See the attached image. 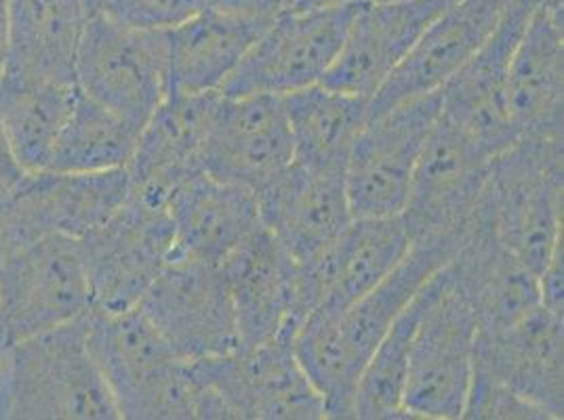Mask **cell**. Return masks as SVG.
I'll use <instances>...</instances> for the list:
<instances>
[{
  "instance_id": "2",
  "label": "cell",
  "mask_w": 564,
  "mask_h": 420,
  "mask_svg": "<svg viewBox=\"0 0 564 420\" xmlns=\"http://www.w3.org/2000/svg\"><path fill=\"white\" fill-rule=\"evenodd\" d=\"M487 196L497 234L540 276L564 244V140L520 137L499 152Z\"/></svg>"
},
{
  "instance_id": "8",
  "label": "cell",
  "mask_w": 564,
  "mask_h": 420,
  "mask_svg": "<svg viewBox=\"0 0 564 420\" xmlns=\"http://www.w3.org/2000/svg\"><path fill=\"white\" fill-rule=\"evenodd\" d=\"M358 7L291 9L263 30L219 93L284 95L321 85Z\"/></svg>"
},
{
  "instance_id": "15",
  "label": "cell",
  "mask_w": 564,
  "mask_h": 420,
  "mask_svg": "<svg viewBox=\"0 0 564 420\" xmlns=\"http://www.w3.org/2000/svg\"><path fill=\"white\" fill-rule=\"evenodd\" d=\"M411 235L402 217H354L329 248L297 263L300 299L314 311L339 313L383 280L406 253Z\"/></svg>"
},
{
  "instance_id": "24",
  "label": "cell",
  "mask_w": 564,
  "mask_h": 420,
  "mask_svg": "<svg viewBox=\"0 0 564 420\" xmlns=\"http://www.w3.org/2000/svg\"><path fill=\"white\" fill-rule=\"evenodd\" d=\"M173 251L221 265L261 230L258 196L249 187L221 181L200 170L169 196Z\"/></svg>"
},
{
  "instance_id": "25",
  "label": "cell",
  "mask_w": 564,
  "mask_h": 420,
  "mask_svg": "<svg viewBox=\"0 0 564 420\" xmlns=\"http://www.w3.org/2000/svg\"><path fill=\"white\" fill-rule=\"evenodd\" d=\"M270 24L205 4L182 24L169 27V91L219 93Z\"/></svg>"
},
{
  "instance_id": "14",
  "label": "cell",
  "mask_w": 564,
  "mask_h": 420,
  "mask_svg": "<svg viewBox=\"0 0 564 420\" xmlns=\"http://www.w3.org/2000/svg\"><path fill=\"white\" fill-rule=\"evenodd\" d=\"M219 267L235 309L238 350L270 341L295 343L307 313L300 299L297 261L279 240L261 228Z\"/></svg>"
},
{
  "instance_id": "41",
  "label": "cell",
  "mask_w": 564,
  "mask_h": 420,
  "mask_svg": "<svg viewBox=\"0 0 564 420\" xmlns=\"http://www.w3.org/2000/svg\"><path fill=\"white\" fill-rule=\"evenodd\" d=\"M447 2H457V0H447Z\"/></svg>"
},
{
  "instance_id": "4",
  "label": "cell",
  "mask_w": 564,
  "mask_h": 420,
  "mask_svg": "<svg viewBox=\"0 0 564 420\" xmlns=\"http://www.w3.org/2000/svg\"><path fill=\"white\" fill-rule=\"evenodd\" d=\"M76 87L143 129L169 93L166 30L87 13L76 53Z\"/></svg>"
},
{
  "instance_id": "16",
  "label": "cell",
  "mask_w": 564,
  "mask_h": 420,
  "mask_svg": "<svg viewBox=\"0 0 564 420\" xmlns=\"http://www.w3.org/2000/svg\"><path fill=\"white\" fill-rule=\"evenodd\" d=\"M531 11L535 9L510 2L489 41L441 89V117L491 158L518 140L508 110V70Z\"/></svg>"
},
{
  "instance_id": "22",
  "label": "cell",
  "mask_w": 564,
  "mask_h": 420,
  "mask_svg": "<svg viewBox=\"0 0 564 420\" xmlns=\"http://www.w3.org/2000/svg\"><path fill=\"white\" fill-rule=\"evenodd\" d=\"M508 7L510 0H457L448 4L423 30L409 55L371 99V117L402 101L438 93L448 78L489 41Z\"/></svg>"
},
{
  "instance_id": "31",
  "label": "cell",
  "mask_w": 564,
  "mask_h": 420,
  "mask_svg": "<svg viewBox=\"0 0 564 420\" xmlns=\"http://www.w3.org/2000/svg\"><path fill=\"white\" fill-rule=\"evenodd\" d=\"M140 133L141 126L78 91L47 168L66 173L127 168L135 154Z\"/></svg>"
},
{
  "instance_id": "5",
  "label": "cell",
  "mask_w": 564,
  "mask_h": 420,
  "mask_svg": "<svg viewBox=\"0 0 564 420\" xmlns=\"http://www.w3.org/2000/svg\"><path fill=\"white\" fill-rule=\"evenodd\" d=\"M89 313L78 242L45 235L0 253V351Z\"/></svg>"
},
{
  "instance_id": "9",
  "label": "cell",
  "mask_w": 564,
  "mask_h": 420,
  "mask_svg": "<svg viewBox=\"0 0 564 420\" xmlns=\"http://www.w3.org/2000/svg\"><path fill=\"white\" fill-rule=\"evenodd\" d=\"M438 117L441 91L369 118L346 166L354 217H399Z\"/></svg>"
},
{
  "instance_id": "28",
  "label": "cell",
  "mask_w": 564,
  "mask_h": 420,
  "mask_svg": "<svg viewBox=\"0 0 564 420\" xmlns=\"http://www.w3.org/2000/svg\"><path fill=\"white\" fill-rule=\"evenodd\" d=\"M85 22V0H9L7 70L76 85V53Z\"/></svg>"
},
{
  "instance_id": "35",
  "label": "cell",
  "mask_w": 564,
  "mask_h": 420,
  "mask_svg": "<svg viewBox=\"0 0 564 420\" xmlns=\"http://www.w3.org/2000/svg\"><path fill=\"white\" fill-rule=\"evenodd\" d=\"M540 305L564 320V244L538 276Z\"/></svg>"
},
{
  "instance_id": "21",
  "label": "cell",
  "mask_w": 564,
  "mask_h": 420,
  "mask_svg": "<svg viewBox=\"0 0 564 420\" xmlns=\"http://www.w3.org/2000/svg\"><path fill=\"white\" fill-rule=\"evenodd\" d=\"M256 196L261 225L297 263L323 255L354 219L346 173L291 163Z\"/></svg>"
},
{
  "instance_id": "19",
  "label": "cell",
  "mask_w": 564,
  "mask_h": 420,
  "mask_svg": "<svg viewBox=\"0 0 564 420\" xmlns=\"http://www.w3.org/2000/svg\"><path fill=\"white\" fill-rule=\"evenodd\" d=\"M448 4L447 0H373L358 7L335 64L321 85L373 99L399 68L423 30Z\"/></svg>"
},
{
  "instance_id": "30",
  "label": "cell",
  "mask_w": 564,
  "mask_h": 420,
  "mask_svg": "<svg viewBox=\"0 0 564 420\" xmlns=\"http://www.w3.org/2000/svg\"><path fill=\"white\" fill-rule=\"evenodd\" d=\"M76 97V85L4 70L0 78V120L24 170L47 168Z\"/></svg>"
},
{
  "instance_id": "27",
  "label": "cell",
  "mask_w": 564,
  "mask_h": 420,
  "mask_svg": "<svg viewBox=\"0 0 564 420\" xmlns=\"http://www.w3.org/2000/svg\"><path fill=\"white\" fill-rule=\"evenodd\" d=\"M293 163L346 173L354 143L371 117V99L314 85L282 97Z\"/></svg>"
},
{
  "instance_id": "33",
  "label": "cell",
  "mask_w": 564,
  "mask_h": 420,
  "mask_svg": "<svg viewBox=\"0 0 564 420\" xmlns=\"http://www.w3.org/2000/svg\"><path fill=\"white\" fill-rule=\"evenodd\" d=\"M207 0H85L87 13H101L122 24L169 30L200 11Z\"/></svg>"
},
{
  "instance_id": "36",
  "label": "cell",
  "mask_w": 564,
  "mask_h": 420,
  "mask_svg": "<svg viewBox=\"0 0 564 420\" xmlns=\"http://www.w3.org/2000/svg\"><path fill=\"white\" fill-rule=\"evenodd\" d=\"M207 4L221 11L256 18L261 22H274L276 18L295 9L297 0H207Z\"/></svg>"
},
{
  "instance_id": "11",
  "label": "cell",
  "mask_w": 564,
  "mask_h": 420,
  "mask_svg": "<svg viewBox=\"0 0 564 420\" xmlns=\"http://www.w3.org/2000/svg\"><path fill=\"white\" fill-rule=\"evenodd\" d=\"M138 307L184 360L238 350L235 309L219 265L173 251Z\"/></svg>"
},
{
  "instance_id": "26",
  "label": "cell",
  "mask_w": 564,
  "mask_h": 420,
  "mask_svg": "<svg viewBox=\"0 0 564 420\" xmlns=\"http://www.w3.org/2000/svg\"><path fill=\"white\" fill-rule=\"evenodd\" d=\"M455 248L457 244L443 240L411 242L406 257L371 292L344 311L330 313L337 343L358 373L362 374L388 328L417 297L425 281L447 265Z\"/></svg>"
},
{
  "instance_id": "1",
  "label": "cell",
  "mask_w": 564,
  "mask_h": 420,
  "mask_svg": "<svg viewBox=\"0 0 564 420\" xmlns=\"http://www.w3.org/2000/svg\"><path fill=\"white\" fill-rule=\"evenodd\" d=\"M87 345V316L0 351V420H118Z\"/></svg>"
},
{
  "instance_id": "40",
  "label": "cell",
  "mask_w": 564,
  "mask_h": 420,
  "mask_svg": "<svg viewBox=\"0 0 564 420\" xmlns=\"http://www.w3.org/2000/svg\"><path fill=\"white\" fill-rule=\"evenodd\" d=\"M510 2H520L529 9H538V7H564V0H510Z\"/></svg>"
},
{
  "instance_id": "20",
  "label": "cell",
  "mask_w": 564,
  "mask_h": 420,
  "mask_svg": "<svg viewBox=\"0 0 564 420\" xmlns=\"http://www.w3.org/2000/svg\"><path fill=\"white\" fill-rule=\"evenodd\" d=\"M217 97L219 93H166L163 103L143 124L135 154L127 164L129 198L166 209L173 189L205 170V150Z\"/></svg>"
},
{
  "instance_id": "7",
  "label": "cell",
  "mask_w": 564,
  "mask_h": 420,
  "mask_svg": "<svg viewBox=\"0 0 564 420\" xmlns=\"http://www.w3.org/2000/svg\"><path fill=\"white\" fill-rule=\"evenodd\" d=\"M78 242L89 286V311L122 313L138 307L175 246L165 207L127 196L117 214Z\"/></svg>"
},
{
  "instance_id": "34",
  "label": "cell",
  "mask_w": 564,
  "mask_h": 420,
  "mask_svg": "<svg viewBox=\"0 0 564 420\" xmlns=\"http://www.w3.org/2000/svg\"><path fill=\"white\" fill-rule=\"evenodd\" d=\"M464 419L470 420H550V417L529 399L501 387L482 376L471 374L470 394Z\"/></svg>"
},
{
  "instance_id": "39",
  "label": "cell",
  "mask_w": 564,
  "mask_h": 420,
  "mask_svg": "<svg viewBox=\"0 0 564 420\" xmlns=\"http://www.w3.org/2000/svg\"><path fill=\"white\" fill-rule=\"evenodd\" d=\"M373 0H297L295 9H330V7H362Z\"/></svg>"
},
{
  "instance_id": "32",
  "label": "cell",
  "mask_w": 564,
  "mask_h": 420,
  "mask_svg": "<svg viewBox=\"0 0 564 420\" xmlns=\"http://www.w3.org/2000/svg\"><path fill=\"white\" fill-rule=\"evenodd\" d=\"M427 281L417 292V297L394 320V324L388 328L376 351L367 360L356 389L354 419H406L402 410V396L415 330L427 301Z\"/></svg>"
},
{
  "instance_id": "23",
  "label": "cell",
  "mask_w": 564,
  "mask_h": 420,
  "mask_svg": "<svg viewBox=\"0 0 564 420\" xmlns=\"http://www.w3.org/2000/svg\"><path fill=\"white\" fill-rule=\"evenodd\" d=\"M508 110L518 140H564V7L531 11L510 59Z\"/></svg>"
},
{
  "instance_id": "6",
  "label": "cell",
  "mask_w": 564,
  "mask_h": 420,
  "mask_svg": "<svg viewBox=\"0 0 564 420\" xmlns=\"http://www.w3.org/2000/svg\"><path fill=\"white\" fill-rule=\"evenodd\" d=\"M127 196V168L25 173L0 207V253L45 235L80 240L110 221Z\"/></svg>"
},
{
  "instance_id": "10",
  "label": "cell",
  "mask_w": 564,
  "mask_h": 420,
  "mask_svg": "<svg viewBox=\"0 0 564 420\" xmlns=\"http://www.w3.org/2000/svg\"><path fill=\"white\" fill-rule=\"evenodd\" d=\"M491 156L438 117L400 212L411 242L459 244L489 179Z\"/></svg>"
},
{
  "instance_id": "3",
  "label": "cell",
  "mask_w": 564,
  "mask_h": 420,
  "mask_svg": "<svg viewBox=\"0 0 564 420\" xmlns=\"http://www.w3.org/2000/svg\"><path fill=\"white\" fill-rule=\"evenodd\" d=\"M476 336V320L443 267L427 281V301L411 347L402 396L406 419H464Z\"/></svg>"
},
{
  "instance_id": "13",
  "label": "cell",
  "mask_w": 564,
  "mask_h": 420,
  "mask_svg": "<svg viewBox=\"0 0 564 420\" xmlns=\"http://www.w3.org/2000/svg\"><path fill=\"white\" fill-rule=\"evenodd\" d=\"M445 272L478 332H499L540 307L538 276L497 234L487 187Z\"/></svg>"
},
{
  "instance_id": "29",
  "label": "cell",
  "mask_w": 564,
  "mask_h": 420,
  "mask_svg": "<svg viewBox=\"0 0 564 420\" xmlns=\"http://www.w3.org/2000/svg\"><path fill=\"white\" fill-rule=\"evenodd\" d=\"M87 345L120 408L180 360L140 307L122 313H87Z\"/></svg>"
},
{
  "instance_id": "12",
  "label": "cell",
  "mask_w": 564,
  "mask_h": 420,
  "mask_svg": "<svg viewBox=\"0 0 564 420\" xmlns=\"http://www.w3.org/2000/svg\"><path fill=\"white\" fill-rule=\"evenodd\" d=\"M189 362L198 378L224 399L235 420L327 419L323 397L289 341Z\"/></svg>"
},
{
  "instance_id": "38",
  "label": "cell",
  "mask_w": 564,
  "mask_h": 420,
  "mask_svg": "<svg viewBox=\"0 0 564 420\" xmlns=\"http://www.w3.org/2000/svg\"><path fill=\"white\" fill-rule=\"evenodd\" d=\"M9 51H11V41H9V0H0V78L9 66Z\"/></svg>"
},
{
  "instance_id": "17",
  "label": "cell",
  "mask_w": 564,
  "mask_h": 420,
  "mask_svg": "<svg viewBox=\"0 0 564 420\" xmlns=\"http://www.w3.org/2000/svg\"><path fill=\"white\" fill-rule=\"evenodd\" d=\"M291 163L293 143L282 97L219 93L205 150V173L258 194Z\"/></svg>"
},
{
  "instance_id": "37",
  "label": "cell",
  "mask_w": 564,
  "mask_h": 420,
  "mask_svg": "<svg viewBox=\"0 0 564 420\" xmlns=\"http://www.w3.org/2000/svg\"><path fill=\"white\" fill-rule=\"evenodd\" d=\"M28 170H24V166L18 163L15 154H13V147L9 143V137L4 133V126H2V120H0V177L4 179H11V181H18L22 179Z\"/></svg>"
},
{
  "instance_id": "18",
  "label": "cell",
  "mask_w": 564,
  "mask_h": 420,
  "mask_svg": "<svg viewBox=\"0 0 564 420\" xmlns=\"http://www.w3.org/2000/svg\"><path fill=\"white\" fill-rule=\"evenodd\" d=\"M474 374L529 399L550 420H563V318L540 305L512 327L478 332Z\"/></svg>"
}]
</instances>
